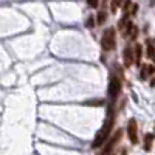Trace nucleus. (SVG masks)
Segmentation results:
<instances>
[{
    "mask_svg": "<svg viewBox=\"0 0 155 155\" xmlns=\"http://www.w3.org/2000/svg\"><path fill=\"white\" fill-rule=\"evenodd\" d=\"M113 121H115V116H113V113H112V106H110V107H109V112H107V118H106V121H104V126H102V129L96 134V138H95L93 144H92L93 149H98L101 144H104L106 141H107V138L110 137V132H112Z\"/></svg>",
    "mask_w": 155,
    "mask_h": 155,
    "instance_id": "f257e3e1",
    "label": "nucleus"
},
{
    "mask_svg": "<svg viewBox=\"0 0 155 155\" xmlns=\"http://www.w3.org/2000/svg\"><path fill=\"white\" fill-rule=\"evenodd\" d=\"M101 47L104 51H110L115 48V30L113 28H107L102 33V39H101Z\"/></svg>",
    "mask_w": 155,
    "mask_h": 155,
    "instance_id": "f03ea898",
    "label": "nucleus"
},
{
    "mask_svg": "<svg viewBox=\"0 0 155 155\" xmlns=\"http://www.w3.org/2000/svg\"><path fill=\"white\" fill-rule=\"evenodd\" d=\"M120 92H121V82H120V79L116 76H112L110 78V84H109V96H110V99L115 101L116 98H118Z\"/></svg>",
    "mask_w": 155,
    "mask_h": 155,
    "instance_id": "7ed1b4c3",
    "label": "nucleus"
},
{
    "mask_svg": "<svg viewBox=\"0 0 155 155\" xmlns=\"http://www.w3.org/2000/svg\"><path fill=\"white\" fill-rule=\"evenodd\" d=\"M121 137H123V130H116V132H115V135H113V138H110V140H109V143L106 144V147H104V150H102V153H101V155H110V153H112V150L115 149V146L118 144V141L121 140Z\"/></svg>",
    "mask_w": 155,
    "mask_h": 155,
    "instance_id": "20e7f679",
    "label": "nucleus"
},
{
    "mask_svg": "<svg viewBox=\"0 0 155 155\" xmlns=\"http://www.w3.org/2000/svg\"><path fill=\"white\" fill-rule=\"evenodd\" d=\"M137 121L134 118L129 120V124H127V135L130 138V143L132 144H137L138 143V135H137Z\"/></svg>",
    "mask_w": 155,
    "mask_h": 155,
    "instance_id": "39448f33",
    "label": "nucleus"
},
{
    "mask_svg": "<svg viewBox=\"0 0 155 155\" xmlns=\"http://www.w3.org/2000/svg\"><path fill=\"white\" fill-rule=\"evenodd\" d=\"M123 59H124V65L126 67H130L134 64V50L132 48H124V53H123Z\"/></svg>",
    "mask_w": 155,
    "mask_h": 155,
    "instance_id": "423d86ee",
    "label": "nucleus"
},
{
    "mask_svg": "<svg viewBox=\"0 0 155 155\" xmlns=\"http://www.w3.org/2000/svg\"><path fill=\"white\" fill-rule=\"evenodd\" d=\"M141 51H143V48H141V45H140V44H137V45H135V48H134V61L137 62V65H140Z\"/></svg>",
    "mask_w": 155,
    "mask_h": 155,
    "instance_id": "0eeeda50",
    "label": "nucleus"
},
{
    "mask_svg": "<svg viewBox=\"0 0 155 155\" xmlns=\"http://www.w3.org/2000/svg\"><path fill=\"white\" fill-rule=\"evenodd\" d=\"M152 143H153V134H147L146 137H144V150H150V147H152Z\"/></svg>",
    "mask_w": 155,
    "mask_h": 155,
    "instance_id": "6e6552de",
    "label": "nucleus"
},
{
    "mask_svg": "<svg viewBox=\"0 0 155 155\" xmlns=\"http://www.w3.org/2000/svg\"><path fill=\"white\" fill-rule=\"evenodd\" d=\"M123 2H124V0H112V3H110V9L115 12L116 9H118V8L123 5Z\"/></svg>",
    "mask_w": 155,
    "mask_h": 155,
    "instance_id": "1a4fd4ad",
    "label": "nucleus"
},
{
    "mask_svg": "<svg viewBox=\"0 0 155 155\" xmlns=\"http://www.w3.org/2000/svg\"><path fill=\"white\" fill-rule=\"evenodd\" d=\"M146 56H147L149 59H152V58L155 56V48L150 45V42H147V51H146Z\"/></svg>",
    "mask_w": 155,
    "mask_h": 155,
    "instance_id": "9d476101",
    "label": "nucleus"
},
{
    "mask_svg": "<svg viewBox=\"0 0 155 155\" xmlns=\"http://www.w3.org/2000/svg\"><path fill=\"white\" fill-rule=\"evenodd\" d=\"M104 104V101L102 99H92V101H87L85 106H102Z\"/></svg>",
    "mask_w": 155,
    "mask_h": 155,
    "instance_id": "9b49d317",
    "label": "nucleus"
},
{
    "mask_svg": "<svg viewBox=\"0 0 155 155\" xmlns=\"http://www.w3.org/2000/svg\"><path fill=\"white\" fill-rule=\"evenodd\" d=\"M106 19H107V16H106V12H104V11L98 12V23H99V25H101V23H104Z\"/></svg>",
    "mask_w": 155,
    "mask_h": 155,
    "instance_id": "f8f14e48",
    "label": "nucleus"
},
{
    "mask_svg": "<svg viewBox=\"0 0 155 155\" xmlns=\"http://www.w3.org/2000/svg\"><path fill=\"white\" fill-rule=\"evenodd\" d=\"M144 68H146L147 76H150V74H153V73H155V65H146Z\"/></svg>",
    "mask_w": 155,
    "mask_h": 155,
    "instance_id": "ddd939ff",
    "label": "nucleus"
},
{
    "mask_svg": "<svg viewBox=\"0 0 155 155\" xmlns=\"http://www.w3.org/2000/svg\"><path fill=\"white\" fill-rule=\"evenodd\" d=\"M85 25H87V27H88V28H93V27H95V20H93V17H92V16H90V17L87 19V22H85Z\"/></svg>",
    "mask_w": 155,
    "mask_h": 155,
    "instance_id": "4468645a",
    "label": "nucleus"
},
{
    "mask_svg": "<svg viewBox=\"0 0 155 155\" xmlns=\"http://www.w3.org/2000/svg\"><path fill=\"white\" fill-rule=\"evenodd\" d=\"M98 2H99V0H87L88 6H92V8H96L98 6Z\"/></svg>",
    "mask_w": 155,
    "mask_h": 155,
    "instance_id": "2eb2a0df",
    "label": "nucleus"
},
{
    "mask_svg": "<svg viewBox=\"0 0 155 155\" xmlns=\"http://www.w3.org/2000/svg\"><path fill=\"white\" fill-rule=\"evenodd\" d=\"M137 12H138V5H134V6H132V11H130V14H132V16H135Z\"/></svg>",
    "mask_w": 155,
    "mask_h": 155,
    "instance_id": "dca6fc26",
    "label": "nucleus"
},
{
    "mask_svg": "<svg viewBox=\"0 0 155 155\" xmlns=\"http://www.w3.org/2000/svg\"><path fill=\"white\" fill-rule=\"evenodd\" d=\"M141 79H147V73H146V68L141 70Z\"/></svg>",
    "mask_w": 155,
    "mask_h": 155,
    "instance_id": "f3484780",
    "label": "nucleus"
},
{
    "mask_svg": "<svg viewBox=\"0 0 155 155\" xmlns=\"http://www.w3.org/2000/svg\"><path fill=\"white\" fill-rule=\"evenodd\" d=\"M121 155H127V152H126V150H123V152H121Z\"/></svg>",
    "mask_w": 155,
    "mask_h": 155,
    "instance_id": "a211bd4d",
    "label": "nucleus"
},
{
    "mask_svg": "<svg viewBox=\"0 0 155 155\" xmlns=\"http://www.w3.org/2000/svg\"><path fill=\"white\" fill-rule=\"evenodd\" d=\"M152 61H153V64H155V56H153V58H152Z\"/></svg>",
    "mask_w": 155,
    "mask_h": 155,
    "instance_id": "6ab92c4d",
    "label": "nucleus"
}]
</instances>
